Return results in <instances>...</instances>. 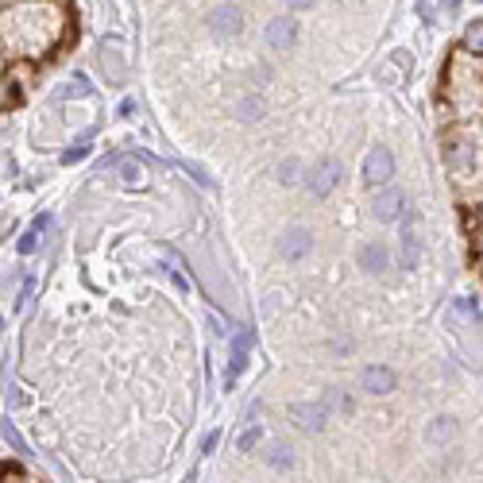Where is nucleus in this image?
<instances>
[{
    "label": "nucleus",
    "mask_w": 483,
    "mask_h": 483,
    "mask_svg": "<svg viewBox=\"0 0 483 483\" xmlns=\"http://www.w3.org/2000/svg\"><path fill=\"white\" fill-rule=\"evenodd\" d=\"M391 174H394L391 151H387V147H371V151H367V158H364V178H367V186H387V182H391Z\"/></svg>",
    "instance_id": "1"
},
{
    "label": "nucleus",
    "mask_w": 483,
    "mask_h": 483,
    "mask_svg": "<svg viewBox=\"0 0 483 483\" xmlns=\"http://www.w3.org/2000/svg\"><path fill=\"white\" fill-rule=\"evenodd\" d=\"M341 174H344V167H341V158H321L313 170H309V178H306V186L317 193V198H325L329 190H333L336 182H341Z\"/></svg>",
    "instance_id": "2"
},
{
    "label": "nucleus",
    "mask_w": 483,
    "mask_h": 483,
    "mask_svg": "<svg viewBox=\"0 0 483 483\" xmlns=\"http://www.w3.org/2000/svg\"><path fill=\"white\" fill-rule=\"evenodd\" d=\"M290 417L298 422V429H306V433H321V429H325V422H329V410L317 406V402H294Z\"/></svg>",
    "instance_id": "3"
},
{
    "label": "nucleus",
    "mask_w": 483,
    "mask_h": 483,
    "mask_svg": "<svg viewBox=\"0 0 483 483\" xmlns=\"http://www.w3.org/2000/svg\"><path fill=\"white\" fill-rule=\"evenodd\" d=\"M445 155H449V167L456 170V174H468V170L475 167V151H472V143H464L460 135H449V143H445Z\"/></svg>",
    "instance_id": "4"
},
{
    "label": "nucleus",
    "mask_w": 483,
    "mask_h": 483,
    "mask_svg": "<svg viewBox=\"0 0 483 483\" xmlns=\"http://www.w3.org/2000/svg\"><path fill=\"white\" fill-rule=\"evenodd\" d=\"M209 27H213V35H236L244 27L240 8H236V4H221V8H213L209 12Z\"/></svg>",
    "instance_id": "5"
},
{
    "label": "nucleus",
    "mask_w": 483,
    "mask_h": 483,
    "mask_svg": "<svg viewBox=\"0 0 483 483\" xmlns=\"http://www.w3.org/2000/svg\"><path fill=\"white\" fill-rule=\"evenodd\" d=\"M294 39H298V27H294V20L278 16V20H271V24H267V43H271L275 50H290Z\"/></svg>",
    "instance_id": "6"
},
{
    "label": "nucleus",
    "mask_w": 483,
    "mask_h": 483,
    "mask_svg": "<svg viewBox=\"0 0 483 483\" xmlns=\"http://www.w3.org/2000/svg\"><path fill=\"white\" fill-rule=\"evenodd\" d=\"M359 383H364V391L367 394H387V391H394V371L391 367H367L364 371V379H359Z\"/></svg>",
    "instance_id": "7"
},
{
    "label": "nucleus",
    "mask_w": 483,
    "mask_h": 483,
    "mask_svg": "<svg viewBox=\"0 0 483 483\" xmlns=\"http://www.w3.org/2000/svg\"><path fill=\"white\" fill-rule=\"evenodd\" d=\"M402 205H406V198H402L399 190H383L379 198H375V217L379 221H399Z\"/></svg>",
    "instance_id": "8"
},
{
    "label": "nucleus",
    "mask_w": 483,
    "mask_h": 483,
    "mask_svg": "<svg viewBox=\"0 0 483 483\" xmlns=\"http://www.w3.org/2000/svg\"><path fill=\"white\" fill-rule=\"evenodd\" d=\"M309 244H313V236H309L306 228H290V232L283 236V244H278V248H283L286 259H302L309 251Z\"/></svg>",
    "instance_id": "9"
},
{
    "label": "nucleus",
    "mask_w": 483,
    "mask_h": 483,
    "mask_svg": "<svg viewBox=\"0 0 483 483\" xmlns=\"http://www.w3.org/2000/svg\"><path fill=\"white\" fill-rule=\"evenodd\" d=\"M359 267L371 271V275H383L387 271V248L383 244H364V248H359Z\"/></svg>",
    "instance_id": "10"
},
{
    "label": "nucleus",
    "mask_w": 483,
    "mask_h": 483,
    "mask_svg": "<svg viewBox=\"0 0 483 483\" xmlns=\"http://www.w3.org/2000/svg\"><path fill=\"white\" fill-rule=\"evenodd\" d=\"M406 70H410V59H406V54H394V59L387 62L383 70H379V77H383V82H391V85H399Z\"/></svg>",
    "instance_id": "11"
},
{
    "label": "nucleus",
    "mask_w": 483,
    "mask_h": 483,
    "mask_svg": "<svg viewBox=\"0 0 483 483\" xmlns=\"http://www.w3.org/2000/svg\"><path fill=\"white\" fill-rule=\"evenodd\" d=\"M47 225H50V221H47V217H39L31 228H27V236L20 240V255H31V251H35V244H39V236L47 232Z\"/></svg>",
    "instance_id": "12"
},
{
    "label": "nucleus",
    "mask_w": 483,
    "mask_h": 483,
    "mask_svg": "<svg viewBox=\"0 0 483 483\" xmlns=\"http://www.w3.org/2000/svg\"><path fill=\"white\" fill-rule=\"evenodd\" d=\"M89 93H93L89 77H85V74H74V77H70V85L59 93V97H89Z\"/></svg>",
    "instance_id": "13"
},
{
    "label": "nucleus",
    "mask_w": 483,
    "mask_h": 483,
    "mask_svg": "<svg viewBox=\"0 0 483 483\" xmlns=\"http://www.w3.org/2000/svg\"><path fill=\"white\" fill-rule=\"evenodd\" d=\"M464 47L472 50V54H483V20H475V24L464 31Z\"/></svg>",
    "instance_id": "14"
},
{
    "label": "nucleus",
    "mask_w": 483,
    "mask_h": 483,
    "mask_svg": "<svg viewBox=\"0 0 483 483\" xmlns=\"http://www.w3.org/2000/svg\"><path fill=\"white\" fill-rule=\"evenodd\" d=\"M425 437H429L433 445H437V441H449V437H452V422H449V417H437V422L425 429Z\"/></svg>",
    "instance_id": "15"
},
{
    "label": "nucleus",
    "mask_w": 483,
    "mask_h": 483,
    "mask_svg": "<svg viewBox=\"0 0 483 483\" xmlns=\"http://www.w3.org/2000/svg\"><path fill=\"white\" fill-rule=\"evenodd\" d=\"M267 464H271V468H290L294 456H290V449H286V445H271V452H267Z\"/></svg>",
    "instance_id": "16"
},
{
    "label": "nucleus",
    "mask_w": 483,
    "mask_h": 483,
    "mask_svg": "<svg viewBox=\"0 0 483 483\" xmlns=\"http://www.w3.org/2000/svg\"><path fill=\"white\" fill-rule=\"evenodd\" d=\"M259 117H263V101H259V97H244L240 101V120H248V124H251V120H259Z\"/></svg>",
    "instance_id": "17"
},
{
    "label": "nucleus",
    "mask_w": 483,
    "mask_h": 483,
    "mask_svg": "<svg viewBox=\"0 0 483 483\" xmlns=\"http://www.w3.org/2000/svg\"><path fill=\"white\" fill-rule=\"evenodd\" d=\"M325 406L336 410V414H352V399H348L344 391H329V394H325Z\"/></svg>",
    "instance_id": "18"
},
{
    "label": "nucleus",
    "mask_w": 483,
    "mask_h": 483,
    "mask_svg": "<svg viewBox=\"0 0 483 483\" xmlns=\"http://www.w3.org/2000/svg\"><path fill=\"white\" fill-rule=\"evenodd\" d=\"M402 263H406V267H417V236H414V232L402 236Z\"/></svg>",
    "instance_id": "19"
},
{
    "label": "nucleus",
    "mask_w": 483,
    "mask_h": 483,
    "mask_svg": "<svg viewBox=\"0 0 483 483\" xmlns=\"http://www.w3.org/2000/svg\"><path fill=\"white\" fill-rule=\"evenodd\" d=\"M278 182H283V186L298 182V158H286V163H278Z\"/></svg>",
    "instance_id": "20"
},
{
    "label": "nucleus",
    "mask_w": 483,
    "mask_h": 483,
    "mask_svg": "<svg viewBox=\"0 0 483 483\" xmlns=\"http://www.w3.org/2000/svg\"><path fill=\"white\" fill-rule=\"evenodd\" d=\"M120 170H124V182L128 186H143V167H140V163H120Z\"/></svg>",
    "instance_id": "21"
},
{
    "label": "nucleus",
    "mask_w": 483,
    "mask_h": 483,
    "mask_svg": "<svg viewBox=\"0 0 483 483\" xmlns=\"http://www.w3.org/2000/svg\"><path fill=\"white\" fill-rule=\"evenodd\" d=\"M4 445H8L12 452H27V449H24V437H20V433H16V425H8V422H4Z\"/></svg>",
    "instance_id": "22"
},
{
    "label": "nucleus",
    "mask_w": 483,
    "mask_h": 483,
    "mask_svg": "<svg viewBox=\"0 0 483 483\" xmlns=\"http://www.w3.org/2000/svg\"><path fill=\"white\" fill-rule=\"evenodd\" d=\"M259 437H263V429L259 425H251V429H244V437H240V452H251L259 445Z\"/></svg>",
    "instance_id": "23"
},
{
    "label": "nucleus",
    "mask_w": 483,
    "mask_h": 483,
    "mask_svg": "<svg viewBox=\"0 0 483 483\" xmlns=\"http://www.w3.org/2000/svg\"><path fill=\"white\" fill-rule=\"evenodd\" d=\"M85 155H89V143H77V147L62 151V163H66V167H70V163H82Z\"/></svg>",
    "instance_id": "24"
},
{
    "label": "nucleus",
    "mask_w": 483,
    "mask_h": 483,
    "mask_svg": "<svg viewBox=\"0 0 483 483\" xmlns=\"http://www.w3.org/2000/svg\"><path fill=\"white\" fill-rule=\"evenodd\" d=\"M20 105V89H16V82H4V109H16Z\"/></svg>",
    "instance_id": "25"
},
{
    "label": "nucleus",
    "mask_w": 483,
    "mask_h": 483,
    "mask_svg": "<svg viewBox=\"0 0 483 483\" xmlns=\"http://www.w3.org/2000/svg\"><path fill=\"white\" fill-rule=\"evenodd\" d=\"M232 348H236V352H251V329H240V333H236Z\"/></svg>",
    "instance_id": "26"
},
{
    "label": "nucleus",
    "mask_w": 483,
    "mask_h": 483,
    "mask_svg": "<svg viewBox=\"0 0 483 483\" xmlns=\"http://www.w3.org/2000/svg\"><path fill=\"white\" fill-rule=\"evenodd\" d=\"M456 309H460L464 317H475V302H468V298H460V302H456Z\"/></svg>",
    "instance_id": "27"
},
{
    "label": "nucleus",
    "mask_w": 483,
    "mask_h": 483,
    "mask_svg": "<svg viewBox=\"0 0 483 483\" xmlns=\"http://www.w3.org/2000/svg\"><path fill=\"white\" fill-rule=\"evenodd\" d=\"M217 441H221V433H209L205 441H201V452H213V449H217Z\"/></svg>",
    "instance_id": "28"
},
{
    "label": "nucleus",
    "mask_w": 483,
    "mask_h": 483,
    "mask_svg": "<svg viewBox=\"0 0 483 483\" xmlns=\"http://www.w3.org/2000/svg\"><path fill=\"white\" fill-rule=\"evenodd\" d=\"M286 4H290V8H309L313 0H286Z\"/></svg>",
    "instance_id": "29"
}]
</instances>
